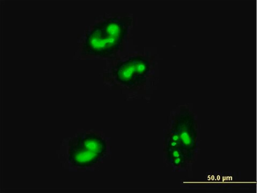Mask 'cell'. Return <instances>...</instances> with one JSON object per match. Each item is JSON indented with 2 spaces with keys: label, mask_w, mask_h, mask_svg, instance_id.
<instances>
[{
  "label": "cell",
  "mask_w": 257,
  "mask_h": 193,
  "mask_svg": "<svg viewBox=\"0 0 257 193\" xmlns=\"http://www.w3.org/2000/svg\"><path fill=\"white\" fill-rule=\"evenodd\" d=\"M131 24L128 17L111 18L97 23L85 37L83 55L101 58L114 55L120 50Z\"/></svg>",
  "instance_id": "6da1fadb"
},
{
  "label": "cell",
  "mask_w": 257,
  "mask_h": 193,
  "mask_svg": "<svg viewBox=\"0 0 257 193\" xmlns=\"http://www.w3.org/2000/svg\"><path fill=\"white\" fill-rule=\"evenodd\" d=\"M68 157L73 165L88 167L96 164L102 157L72 141L69 144Z\"/></svg>",
  "instance_id": "277c9868"
},
{
  "label": "cell",
  "mask_w": 257,
  "mask_h": 193,
  "mask_svg": "<svg viewBox=\"0 0 257 193\" xmlns=\"http://www.w3.org/2000/svg\"><path fill=\"white\" fill-rule=\"evenodd\" d=\"M75 143L86 148L93 152L103 157L107 151V144L103 139L94 133L85 134L76 137Z\"/></svg>",
  "instance_id": "5b68a950"
},
{
  "label": "cell",
  "mask_w": 257,
  "mask_h": 193,
  "mask_svg": "<svg viewBox=\"0 0 257 193\" xmlns=\"http://www.w3.org/2000/svg\"><path fill=\"white\" fill-rule=\"evenodd\" d=\"M151 63L143 56H135L120 62L113 69L112 75L116 82L128 88L142 86L150 72Z\"/></svg>",
  "instance_id": "3957f363"
},
{
  "label": "cell",
  "mask_w": 257,
  "mask_h": 193,
  "mask_svg": "<svg viewBox=\"0 0 257 193\" xmlns=\"http://www.w3.org/2000/svg\"><path fill=\"white\" fill-rule=\"evenodd\" d=\"M198 131L194 115L182 110L176 116L166 138L165 151L179 150L194 159L198 148Z\"/></svg>",
  "instance_id": "7a4b0ae2"
}]
</instances>
